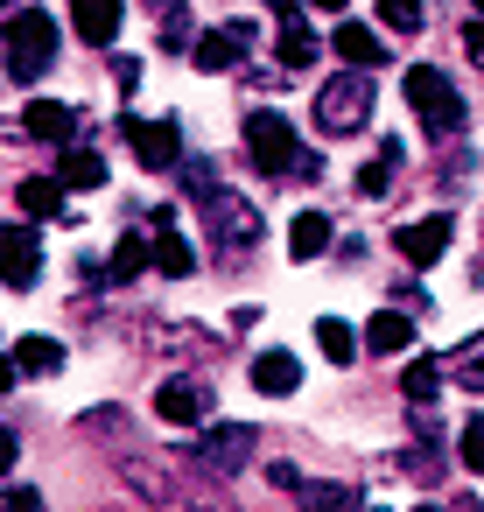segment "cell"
<instances>
[{
    "label": "cell",
    "instance_id": "cell-1",
    "mask_svg": "<svg viewBox=\"0 0 484 512\" xmlns=\"http://www.w3.org/2000/svg\"><path fill=\"white\" fill-rule=\"evenodd\" d=\"M0 64H8L15 85H36L50 64H57V22L43 8H22L8 29H0Z\"/></svg>",
    "mask_w": 484,
    "mask_h": 512
},
{
    "label": "cell",
    "instance_id": "cell-2",
    "mask_svg": "<svg viewBox=\"0 0 484 512\" xmlns=\"http://www.w3.org/2000/svg\"><path fill=\"white\" fill-rule=\"evenodd\" d=\"M400 92H407V106H414V120L435 134V141H449V134H463V92L435 71V64H414L407 78H400Z\"/></svg>",
    "mask_w": 484,
    "mask_h": 512
},
{
    "label": "cell",
    "instance_id": "cell-3",
    "mask_svg": "<svg viewBox=\"0 0 484 512\" xmlns=\"http://www.w3.org/2000/svg\"><path fill=\"white\" fill-rule=\"evenodd\" d=\"M246 155H253L260 176H316V155H302V141H295V127L281 113L246 120Z\"/></svg>",
    "mask_w": 484,
    "mask_h": 512
},
{
    "label": "cell",
    "instance_id": "cell-4",
    "mask_svg": "<svg viewBox=\"0 0 484 512\" xmlns=\"http://www.w3.org/2000/svg\"><path fill=\"white\" fill-rule=\"evenodd\" d=\"M365 113H372V78H365V71H351V78H330V85L316 92V127H323L330 141L358 134V127H365Z\"/></svg>",
    "mask_w": 484,
    "mask_h": 512
},
{
    "label": "cell",
    "instance_id": "cell-5",
    "mask_svg": "<svg viewBox=\"0 0 484 512\" xmlns=\"http://www.w3.org/2000/svg\"><path fill=\"white\" fill-rule=\"evenodd\" d=\"M197 197H204V225H211L218 246H253V239H260V218H253V204H246L239 190L211 183V190H197Z\"/></svg>",
    "mask_w": 484,
    "mask_h": 512
},
{
    "label": "cell",
    "instance_id": "cell-6",
    "mask_svg": "<svg viewBox=\"0 0 484 512\" xmlns=\"http://www.w3.org/2000/svg\"><path fill=\"white\" fill-rule=\"evenodd\" d=\"M120 134L134 141L141 169H176L183 162V127L176 120H120Z\"/></svg>",
    "mask_w": 484,
    "mask_h": 512
},
{
    "label": "cell",
    "instance_id": "cell-7",
    "mask_svg": "<svg viewBox=\"0 0 484 512\" xmlns=\"http://www.w3.org/2000/svg\"><path fill=\"white\" fill-rule=\"evenodd\" d=\"M36 274H43L36 232L29 225H0V281H8V288H36Z\"/></svg>",
    "mask_w": 484,
    "mask_h": 512
},
{
    "label": "cell",
    "instance_id": "cell-8",
    "mask_svg": "<svg viewBox=\"0 0 484 512\" xmlns=\"http://www.w3.org/2000/svg\"><path fill=\"white\" fill-rule=\"evenodd\" d=\"M71 22L92 50H113L120 43V22H127V0H71Z\"/></svg>",
    "mask_w": 484,
    "mask_h": 512
},
{
    "label": "cell",
    "instance_id": "cell-9",
    "mask_svg": "<svg viewBox=\"0 0 484 512\" xmlns=\"http://www.w3.org/2000/svg\"><path fill=\"white\" fill-rule=\"evenodd\" d=\"M393 246H400L407 267H435V260L449 253V218H421V225H407Z\"/></svg>",
    "mask_w": 484,
    "mask_h": 512
},
{
    "label": "cell",
    "instance_id": "cell-10",
    "mask_svg": "<svg viewBox=\"0 0 484 512\" xmlns=\"http://www.w3.org/2000/svg\"><path fill=\"white\" fill-rule=\"evenodd\" d=\"M155 414H162L169 428H197V421H204V386H190V379L155 386Z\"/></svg>",
    "mask_w": 484,
    "mask_h": 512
},
{
    "label": "cell",
    "instance_id": "cell-11",
    "mask_svg": "<svg viewBox=\"0 0 484 512\" xmlns=\"http://www.w3.org/2000/svg\"><path fill=\"white\" fill-rule=\"evenodd\" d=\"M330 43H337V57H344L351 71H372V64L386 57L379 29H365V22H337V29H330Z\"/></svg>",
    "mask_w": 484,
    "mask_h": 512
},
{
    "label": "cell",
    "instance_id": "cell-12",
    "mask_svg": "<svg viewBox=\"0 0 484 512\" xmlns=\"http://www.w3.org/2000/svg\"><path fill=\"white\" fill-rule=\"evenodd\" d=\"M22 127H29V141H71V127H78V113L71 106H57V99H29L22 106Z\"/></svg>",
    "mask_w": 484,
    "mask_h": 512
},
{
    "label": "cell",
    "instance_id": "cell-13",
    "mask_svg": "<svg viewBox=\"0 0 484 512\" xmlns=\"http://www.w3.org/2000/svg\"><path fill=\"white\" fill-rule=\"evenodd\" d=\"M57 183H64V190H106V155L64 141V155H57Z\"/></svg>",
    "mask_w": 484,
    "mask_h": 512
},
{
    "label": "cell",
    "instance_id": "cell-14",
    "mask_svg": "<svg viewBox=\"0 0 484 512\" xmlns=\"http://www.w3.org/2000/svg\"><path fill=\"white\" fill-rule=\"evenodd\" d=\"M148 267H162L169 281H190V274H197V253H190L169 225H155V239H148Z\"/></svg>",
    "mask_w": 484,
    "mask_h": 512
},
{
    "label": "cell",
    "instance_id": "cell-15",
    "mask_svg": "<svg viewBox=\"0 0 484 512\" xmlns=\"http://www.w3.org/2000/svg\"><path fill=\"white\" fill-rule=\"evenodd\" d=\"M253 386H260L267 400H281V393L302 386V365H295L288 351H260V358H253Z\"/></svg>",
    "mask_w": 484,
    "mask_h": 512
},
{
    "label": "cell",
    "instance_id": "cell-16",
    "mask_svg": "<svg viewBox=\"0 0 484 512\" xmlns=\"http://www.w3.org/2000/svg\"><path fill=\"white\" fill-rule=\"evenodd\" d=\"M288 253H295V260L330 253V218H323V211H295V225H288Z\"/></svg>",
    "mask_w": 484,
    "mask_h": 512
},
{
    "label": "cell",
    "instance_id": "cell-17",
    "mask_svg": "<svg viewBox=\"0 0 484 512\" xmlns=\"http://www.w3.org/2000/svg\"><path fill=\"white\" fill-rule=\"evenodd\" d=\"M365 344L386 358V351H407L414 344V316H400V309H379L372 323H365Z\"/></svg>",
    "mask_w": 484,
    "mask_h": 512
},
{
    "label": "cell",
    "instance_id": "cell-18",
    "mask_svg": "<svg viewBox=\"0 0 484 512\" xmlns=\"http://www.w3.org/2000/svg\"><path fill=\"white\" fill-rule=\"evenodd\" d=\"M15 372H29V379L64 372V344H57V337H22V344H15Z\"/></svg>",
    "mask_w": 484,
    "mask_h": 512
},
{
    "label": "cell",
    "instance_id": "cell-19",
    "mask_svg": "<svg viewBox=\"0 0 484 512\" xmlns=\"http://www.w3.org/2000/svg\"><path fill=\"white\" fill-rule=\"evenodd\" d=\"M190 57H197V71H232V64L246 57V43H239L232 29H225V36L211 29V36H197V43H190Z\"/></svg>",
    "mask_w": 484,
    "mask_h": 512
},
{
    "label": "cell",
    "instance_id": "cell-20",
    "mask_svg": "<svg viewBox=\"0 0 484 512\" xmlns=\"http://www.w3.org/2000/svg\"><path fill=\"white\" fill-rule=\"evenodd\" d=\"M15 197H22L29 218H64V183H57V176H29Z\"/></svg>",
    "mask_w": 484,
    "mask_h": 512
},
{
    "label": "cell",
    "instance_id": "cell-21",
    "mask_svg": "<svg viewBox=\"0 0 484 512\" xmlns=\"http://www.w3.org/2000/svg\"><path fill=\"white\" fill-rule=\"evenodd\" d=\"M253 456V428H218L211 442H204V463L211 470H232V463H246Z\"/></svg>",
    "mask_w": 484,
    "mask_h": 512
},
{
    "label": "cell",
    "instance_id": "cell-22",
    "mask_svg": "<svg viewBox=\"0 0 484 512\" xmlns=\"http://www.w3.org/2000/svg\"><path fill=\"white\" fill-rule=\"evenodd\" d=\"M463 393H484V337H470V344H456L449 351V365H442Z\"/></svg>",
    "mask_w": 484,
    "mask_h": 512
},
{
    "label": "cell",
    "instance_id": "cell-23",
    "mask_svg": "<svg viewBox=\"0 0 484 512\" xmlns=\"http://www.w3.org/2000/svg\"><path fill=\"white\" fill-rule=\"evenodd\" d=\"M316 344H323L330 365H351V358H358V330L337 323V316H316Z\"/></svg>",
    "mask_w": 484,
    "mask_h": 512
},
{
    "label": "cell",
    "instance_id": "cell-24",
    "mask_svg": "<svg viewBox=\"0 0 484 512\" xmlns=\"http://www.w3.org/2000/svg\"><path fill=\"white\" fill-rule=\"evenodd\" d=\"M435 386H442V358H414L407 372H400V393L421 407V400H435Z\"/></svg>",
    "mask_w": 484,
    "mask_h": 512
},
{
    "label": "cell",
    "instance_id": "cell-25",
    "mask_svg": "<svg viewBox=\"0 0 484 512\" xmlns=\"http://www.w3.org/2000/svg\"><path fill=\"white\" fill-rule=\"evenodd\" d=\"M281 64H288V71H309V64H316V36H309L302 22H281Z\"/></svg>",
    "mask_w": 484,
    "mask_h": 512
},
{
    "label": "cell",
    "instance_id": "cell-26",
    "mask_svg": "<svg viewBox=\"0 0 484 512\" xmlns=\"http://www.w3.org/2000/svg\"><path fill=\"white\" fill-rule=\"evenodd\" d=\"M141 267H148V239H141V232H127V239L113 246V267H106V274H113V281H134Z\"/></svg>",
    "mask_w": 484,
    "mask_h": 512
},
{
    "label": "cell",
    "instance_id": "cell-27",
    "mask_svg": "<svg viewBox=\"0 0 484 512\" xmlns=\"http://www.w3.org/2000/svg\"><path fill=\"white\" fill-rule=\"evenodd\" d=\"M372 8H379V22H386L393 36H414V29H421V0H372Z\"/></svg>",
    "mask_w": 484,
    "mask_h": 512
},
{
    "label": "cell",
    "instance_id": "cell-28",
    "mask_svg": "<svg viewBox=\"0 0 484 512\" xmlns=\"http://www.w3.org/2000/svg\"><path fill=\"white\" fill-rule=\"evenodd\" d=\"M393 169H400L393 155H379V162H365V169H358V197H393Z\"/></svg>",
    "mask_w": 484,
    "mask_h": 512
},
{
    "label": "cell",
    "instance_id": "cell-29",
    "mask_svg": "<svg viewBox=\"0 0 484 512\" xmlns=\"http://www.w3.org/2000/svg\"><path fill=\"white\" fill-rule=\"evenodd\" d=\"M456 456H463V470H477V477H484V414H470V421H463Z\"/></svg>",
    "mask_w": 484,
    "mask_h": 512
},
{
    "label": "cell",
    "instance_id": "cell-30",
    "mask_svg": "<svg viewBox=\"0 0 484 512\" xmlns=\"http://www.w3.org/2000/svg\"><path fill=\"white\" fill-rule=\"evenodd\" d=\"M463 50H470V64H484V15L463 22Z\"/></svg>",
    "mask_w": 484,
    "mask_h": 512
},
{
    "label": "cell",
    "instance_id": "cell-31",
    "mask_svg": "<svg viewBox=\"0 0 484 512\" xmlns=\"http://www.w3.org/2000/svg\"><path fill=\"white\" fill-rule=\"evenodd\" d=\"M113 78H120V92H134V85H141V64H134V57H113Z\"/></svg>",
    "mask_w": 484,
    "mask_h": 512
},
{
    "label": "cell",
    "instance_id": "cell-32",
    "mask_svg": "<svg viewBox=\"0 0 484 512\" xmlns=\"http://www.w3.org/2000/svg\"><path fill=\"white\" fill-rule=\"evenodd\" d=\"M15 456H22V442H15V428H0V477L15 470Z\"/></svg>",
    "mask_w": 484,
    "mask_h": 512
},
{
    "label": "cell",
    "instance_id": "cell-33",
    "mask_svg": "<svg viewBox=\"0 0 484 512\" xmlns=\"http://www.w3.org/2000/svg\"><path fill=\"white\" fill-rule=\"evenodd\" d=\"M8 505H22V512H29V505H43V491H36V484H8Z\"/></svg>",
    "mask_w": 484,
    "mask_h": 512
},
{
    "label": "cell",
    "instance_id": "cell-34",
    "mask_svg": "<svg viewBox=\"0 0 484 512\" xmlns=\"http://www.w3.org/2000/svg\"><path fill=\"white\" fill-rule=\"evenodd\" d=\"M267 15H274V22H295V15H302V0H267Z\"/></svg>",
    "mask_w": 484,
    "mask_h": 512
},
{
    "label": "cell",
    "instance_id": "cell-35",
    "mask_svg": "<svg viewBox=\"0 0 484 512\" xmlns=\"http://www.w3.org/2000/svg\"><path fill=\"white\" fill-rule=\"evenodd\" d=\"M15 379H22V372H15V358H0V393H8Z\"/></svg>",
    "mask_w": 484,
    "mask_h": 512
},
{
    "label": "cell",
    "instance_id": "cell-36",
    "mask_svg": "<svg viewBox=\"0 0 484 512\" xmlns=\"http://www.w3.org/2000/svg\"><path fill=\"white\" fill-rule=\"evenodd\" d=\"M316 8H323V15H344V0H316Z\"/></svg>",
    "mask_w": 484,
    "mask_h": 512
},
{
    "label": "cell",
    "instance_id": "cell-37",
    "mask_svg": "<svg viewBox=\"0 0 484 512\" xmlns=\"http://www.w3.org/2000/svg\"><path fill=\"white\" fill-rule=\"evenodd\" d=\"M0 8H15V0H0Z\"/></svg>",
    "mask_w": 484,
    "mask_h": 512
},
{
    "label": "cell",
    "instance_id": "cell-38",
    "mask_svg": "<svg viewBox=\"0 0 484 512\" xmlns=\"http://www.w3.org/2000/svg\"><path fill=\"white\" fill-rule=\"evenodd\" d=\"M477 15H484V0H477Z\"/></svg>",
    "mask_w": 484,
    "mask_h": 512
}]
</instances>
